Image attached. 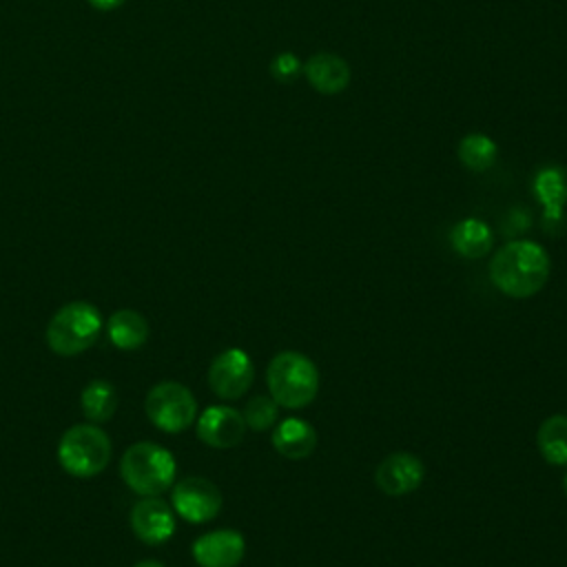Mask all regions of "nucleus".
Returning <instances> with one entry per match:
<instances>
[{
	"label": "nucleus",
	"instance_id": "f257e3e1",
	"mask_svg": "<svg viewBox=\"0 0 567 567\" xmlns=\"http://www.w3.org/2000/svg\"><path fill=\"white\" fill-rule=\"evenodd\" d=\"M549 255L540 244L516 239L496 250L489 261L492 284L507 297L527 299L540 292L549 279Z\"/></svg>",
	"mask_w": 567,
	"mask_h": 567
},
{
	"label": "nucleus",
	"instance_id": "f03ea898",
	"mask_svg": "<svg viewBox=\"0 0 567 567\" xmlns=\"http://www.w3.org/2000/svg\"><path fill=\"white\" fill-rule=\"evenodd\" d=\"M173 454L153 441H137L120 458V476L137 496H159L175 483Z\"/></svg>",
	"mask_w": 567,
	"mask_h": 567
},
{
	"label": "nucleus",
	"instance_id": "7ed1b4c3",
	"mask_svg": "<svg viewBox=\"0 0 567 567\" xmlns=\"http://www.w3.org/2000/svg\"><path fill=\"white\" fill-rule=\"evenodd\" d=\"M266 383L277 405L299 410L315 401L319 392V370L306 354L286 350L270 359Z\"/></svg>",
	"mask_w": 567,
	"mask_h": 567
},
{
	"label": "nucleus",
	"instance_id": "20e7f679",
	"mask_svg": "<svg viewBox=\"0 0 567 567\" xmlns=\"http://www.w3.org/2000/svg\"><path fill=\"white\" fill-rule=\"evenodd\" d=\"M102 315L89 301H71L53 312L47 323V346L60 357H75L89 350L102 332Z\"/></svg>",
	"mask_w": 567,
	"mask_h": 567
},
{
	"label": "nucleus",
	"instance_id": "39448f33",
	"mask_svg": "<svg viewBox=\"0 0 567 567\" xmlns=\"http://www.w3.org/2000/svg\"><path fill=\"white\" fill-rule=\"evenodd\" d=\"M111 461V439L95 423H78L64 430L58 441L60 467L78 478L97 476Z\"/></svg>",
	"mask_w": 567,
	"mask_h": 567
},
{
	"label": "nucleus",
	"instance_id": "423d86ee",
	"mask_svg": "<svg viewBox=\"0 0 567 567\" xmlns=\"http://www.w3.org/2000/svg\"><path fill=\"white\" fill-rule=\"evenodd\" d=\"M144 412L157 430L177 434L195 423L197 401L184 383L159 381L148 390L144 399Z\"/></svg>",
	"mask_w": 567,
	"mask_h": 567
},
{
	"label": "nucleus",
	"instance_id": "0eeeda50",
	"mask_svg": "<svg viewBox=\"0 0 567 567\" xmlns=\"http://www.w3.org/2000/svg\"><path fill=\"white\" fill-rule=\"evenodd\" d=\"M221 503L219 487L204 476H186L171 487L173 512L193 525L213 520L219 514Z\"/></svg>",
	"mask_w": 567,
	"mask_h": 567
},
{
	"label": "nucleus",
	"instance_id": "6e6552de",
	"mask_svg": "<svg viewBox=\"0 0 567 567\" xmlns=\"http://www.w3.org/2000/svg\"><path fill=\"white\" fill-rule=\"evenodd\" d=\"M255 379V368L250 357L239 348H228L219 352L208 365L210 390L226 401L244 396Z\"/></svg>",
	"mask_w": 567,
	"mask_h": 567
},
{
	"label": "nucleus",
	"instance_id": "1a4fd4ad",
	"mask_svg": "<svg viewBox=\"0 0 567 567\" xmlns=\"http://www.w3.org/2000/svg\"><path fill=\"white\" fill-rule=\"evenodd\" d=\"M197 439L215 450H230L246 434L244 414L230 405H210L197 416Z\"/></svg>",
	"mask_w": 567,
	"mask_h": 567
},
{
	"label": "nucleus",
	"instance_id": "9d476101",
	"mask_svg": "<svg viewBox=\"0 0 567 567\" xmlns=\"http://www.w3.org/2000/svg\"><path fill=\"white\" fill-rule=\"evenodd\" d=\"M128 520L133 534L146 545H162L175 534V512L159 496H140Z\"/></svg>",
	"mask_w": 567,
	"mask_h": 567
},
{
	"label": "nucleus",
	"instance_id": "9b49d317",
	"mask_svg": "<svg viewBox=\"0 0 567 567\" xmlns=\"http://www.w3.org/2000/svg\"><path fill=\"white\" fill-rule=\"evenodd\" d=\"M425 476L423 461L410 452L388 454L374 472L377 487L388 496H403L414 492Z\"/></svg>",
	"mask_w": 567,
	"mask_h": 567
},
{
	"label": "nucleus",
	"instance_id": "f8f14e48",
	"mask_svg": "<svg viewBox=\"0 0 567 567\" xmlns=\"http://www.w3.org/2000/svg\"><path fill=\"white\" fill-rule=\"evenodd\" d=\"M190 554L199 567H237L244 560L246 543L235 529H213L193 543Z\"/></svg>",
	"mask_w": 567,
	"mask_h": 567
},
{
	"label": "nucleus",
	"instance_id": "ddd939ff",
	"mask_svg": "<svg viewBox=\"0 0 567 567\" xmlns=\"http://www.w3.org/2000/svg\"><path fill=\"white\" fill-rule=\"evenodd\" d=\"M303 75L323 95L341 93L350 82V66L334 53L319 51L303 64Z\"/></svg>",
	"mask_w": 567,
	"mask_h": 567
},
{
	"label": "nucleus",
	"instance_id": "4468645a",
	"mask_svg": "<svg viewBox=\"0 0 567 567\" xmlns=\"http://www.w3.org/2000/svg\"><path fill=\"white\" fill-rule=\"evenodd\" d=\"M275 450L286 458H306L317 447V432L303 419H284L272 432Z\"/></svg>",
	"mask_w": 567,
	"mask_h": 567
},
{
	"label": "nucleus",
	"instance_id": "2eb2a0df",
	"mask_svg": "<svg viewBox=\"0 0 567 567\" xmlns=\"http://www.w3.org/2000/svg\"><path fill=\"white\" fill-rule=\"evenodd\" d=\"M106 334L117 350H137L148 339V321L133 308H120L109 317Z\"/></svg>",
	"mask_w": 567,
	"mask_h": 567
},
{
	"label": "nucleus",
	"instance_id": "dca6fc26",
	"mask_svg": "<svg viewBox=\"0 0 567 567\" xmlns=\"http://www.w3.org/2000/svg\"><path fill=\"white\" fill-rule=\"evenodd\" d=\"M80 408L82 414L86 416L89 423H106L113 419L115 410H117V392L113 388V383L104 381V379H93L82 388L80 394Z\"/></svg>",
	"mask_w": 567,
	"mask_h": 567
},
{
	"label": "nucleus",
	"instance_id": "f3484780",
	"mask_svg": "<svg viewBox=\"0 0 567 567\" xmlns=\"http://www.w3.org/2000/svg\"><path fill=\"white\" fill-rule=\"evenodd\" d=\"M452 246L458 255L467 257V259H481L489 252L492 248V230L485 221L481 219H461L458 224H454L452 233H450Z\"/></svg>",
	"mask_w": 567,
	"mask_h": 567
},
{
	"label": "nucleus",
	"instance_id": "a211bd4d",
	"mask_svg": "<svg viewBox=\"0 0 567 567\" xmlns=\"http://www.w3.org/2000/svg\"><path fill=\"white\" fill-rule=\"evenodd\" d=\"M543 458L551 465H567V414L547 416L536 434Z\"/></svg>",
	"mask_w": 567,
	"mask_h": 567
},
{
	"label": "nucleus",
	"instance_id": "6ab92c4d",
	"mask_svg": "<svg viewBox=\"0 0 567 567\" xmlns=\"http://www.w3.org/2000/svg\"><path fill=\"white\" fill-rule=\"evenodd\" d=\"M498 148L492 137L483 133H470L458 144V159L467 171L483 173L496 162Z\"/></svg>",
	"mask_w": 567,
	"mask_h": 567
},
{
	"label": "nucleus",
	"instance_id": "aec40b11",
	"mask_svg": "<svg viewBox=\"0 0 567 567\" xmlns=\"http://www.w3.org/2000/svg\"><path fill=\"white\" fill-rule=\"evenodd\" d=\"M536 195L545 204L547 215H558L567 199V175L560 168H545L536 177Z\"/></svg>",
	"mask_w": 567,
	"mask_h": 567
},
{
	"label": "nucleus",
	"instance_id": "412c9836",
	"mask_svg": "<svg viewBox=\"0 0 567 567\" xmlns=\"http://www.w3.org/2000/svg\"><path fill=\"white\" fill-rule=\"evenodd\" d=\"M244 421H246V427L255 430V432H266L275 425L277 416H279V405L275 403L272 396H266V394H259V396H252L246 408H244Z\"/></svg>",
	"mask_w": 567,
	"mask_h": 567
},
{
	"label": "nucleus",
	"instance_id": "4be33fe9",
	"mask_svg": "<svg viewBox=\"0 0 567 567\" xmlns=\"http://www.w3.org/2000/svg\"><path fill=\"white\" fill-rule=\"evenodd\" d=\"M270 73L279 82H295L303 73V64L292 53H279L270 62Z\"/></svg>",
	"mask_w": 567,
	"mask_h": 567
},
{
	"label": "nucleus",
	"instance_id": "5701e85b",
	"mask_svg": "<svg viewBox=\"0 0 567 567\" xmlns=\"http://www.w3.org/2000/svg\"><path fill=\"white\" fill-rule=\"evenodd\" d=\"M126 0H89V4L91 7H95V9H100V11H111V9H117V7H122Z\"/></svg>",
	"mask_w": 567,
	"mask_h": 567
},
{
	"label": "nucleus",
	"instance_id": "b1692460",
	"mask_svg": "<svg viewBox=\"0 0 567 567\" xmlns=\"http://www.w3.org/2000/svg\"><path fill=\"white\" fill-rule=\"evenodd\" d=\"M133 567H166V565L159 563V560H140V563H135Z\"/></svg>",
	"mask_w": 567,
	"mask_h": 567
},
{
	"label": "nucleus",
	"instance_id": "393cba45",
	"mask_svg": "<svg viewBox=\"0 0 567 567\" xmlns=\"http://www.w3.org/2000/svg\"><path fill=\"white\" fill-rule=\"evenodd\" d=\"M563 485H565V492H567V474H565V481H563Z\"/></svg>",
	"mask_w": 567,
	"mask_h": 567
}]
</instances>
